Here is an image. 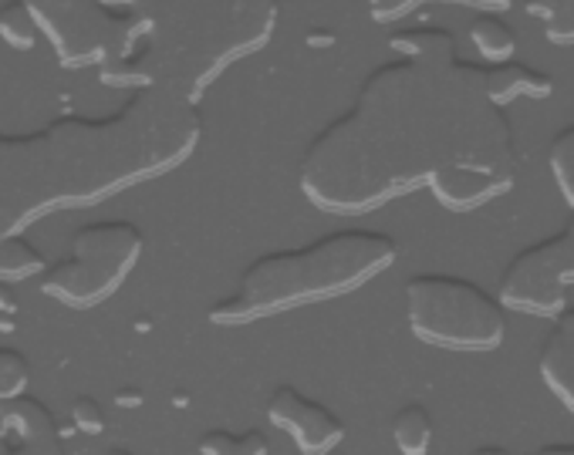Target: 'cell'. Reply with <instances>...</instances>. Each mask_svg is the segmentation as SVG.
I'll use <instances>...</instances> for the list:
<instances>
[{
	"instance_id": "6da1fadb",
	"label": "cell",
	"mask_w": 574,
	"mask_h": 455,
	"mask_svg": "<svg viewBox=\"0 0 574 455\" xmlns=\"http://www.w3.org/2000/svg\"><path fill=\"white\" fill-rule=\"evenodd\" d=\"M456 169L517 180L520 155L503 111L487 101L484 65L453 51L379 68L307 149L301 186L325 213H372Z\"/></svg>"
},
{
	"instance_id": "7a4b0ae2",
	"label": "cell",
	"mask_w": 574,
	"mask_h": 455,
	"mask_svg": "<svg viewBox=\"0 0 574 455\" xmlns=\"http://www.w3.org/2000/svg\"><path fill=\"white\" fill-rule=\"evenodd\" d=\"M399 257V243L372 230H342L304 250H284L253 260L240 291L214 307L217 324H243L291 307H307L365 288Z\"/></svg>"
},
{
	"instance_id": "3957f363",
	"label": "cell",
	"mask_w": 574,
	"mask_h": 455,
	"mask_svg": "<svg viewBox=\"0 0 574 455\" xmlns=\"http://www.w3.org/2000/svg\"><path fill=\"white\" fill-rule=\"evenodd\" d=\"M409 331L443 351H497L507 337V311L480 283L420 273L405 283Z\"/></svg>"
},
{
	"instance_id": "277c9868",
	"label": "cell",
	"mask_w": 574,
	"mask_h": 455,
	"mask_svg": "<svg viewBox=\"0 0 574 455\" xmlns=\"http://www.w3.org/2000/svg\"><path fill=\"white\" fill-rule=\"evenodd\" d=\"M142 257V234L132 223H95L72 237V257L41 273V288L68 307H95L112 297Z\"/></svg>"
},
{
	"instance_id": "5b68a950",
	"label": "cell",
	"mask_w": 574,
	"mask_h": 455,
	"mask_svg": "<svg viewBox=\"0 0 574 455\" xmlns=\"http://www.w3.org/2000/svg\"><path fill=\"white\" fill-rule=\"evenodd\" d=\"M574 288V213L561 234L524 247L500 273L497 304L513 314L554 321L564 314Z\"/></svg>"
},
{
	"instance_id": "8992f818",
	"label": "cell",
	"mask_w": 574,
	"mask_h": 455,
	"mask_svg": "<svg viewBox=\"0 0 574 455\" xmlns=\"http://www.w3.org/2000/svg\"><path fill=\"white\" fill-rule=\"evenodd\" d=\"M268 419L284 435H291V442L304 455H328L345 438V422L328 405H322V402H315V398L301 394L291 384H281L271 394Z\"/></svg>"
},
{
	"instance_id": "52a82bcc",
	"label": "cell",
	"mask_w": 574,
	"mask_h": 455,
	"mask_svg": "<svg viewBox=\"0 0 574 455\" xmlns=\"http://www.w3.org/2000/svg\"><path fill=\"white\" fill-rule=\"evenodd\" d=\"M538 375L548 391L574 415V307L551 321V331L538 351Z\"/></svg>"
},
{
	"instance_id": "ba28073f",
	"label": "cell",
	"mask_w": 574,
	"mask_h": 455,
	"mask_svg": "<svg viewBox=\"0 0 574 455\" xmlns=\"http://www.w3.org/2000/svg\"><path fill=\"white\" fill-rule=\"evenodd\" d=\"M517 186V180L487 176V173H469V169H456V173H440L430 180V193L436 203L450 213H474L500 196H507Z\"/></svg>"
},
{
	"instance_id": "9c48e42d",
	"label": "cell",
	"mask_w": 574,
	"mask_h": 455,
	"mask_svg": "<svg viewBox=\"0 0 574 455\" xmlns=\"http://www.w3.org/2000/svg\"><path fill=\"white\" fill-rule=\"evenodd\" d=\"M484 91H487V101L503 111L517 98H538V101L551 98L554 95V78L531 68V65L507 62V65L484 68Z\"/></svg>"
},
{
	"instance_id": "30bf717a",
	"label": "cell",
	"mask_w": 574,
	"mask_h": 455,
	"mask_svg": "<svg viewBox=\"0 0 574 455\" xmlns=\"http://www.w3.org/2000/svg\"><path fill=\"white\" fill-rule=\"evenodd\" d=\"M469 41H474V47L487 62V68L507 65L517 54V31L500 14H480L474 24H469Z\"/></svg>"
},
{
	"instance_id": "8fae6325",
	"label": "cell",
	"mask_w": 574,
	"mask_h": 455,
	"mask_svg": "<svg viewBox=\"0 0 574 455\" xmlns=\"http://www.w3.org/2000/svg\"><path fill=\"white\" fill-rule=\"evenodd\" d=\"M433 435H436V425H433V415H430L426 405L409 402L396 412L392 442L402 455H426L430 445H433Z\"/></svg>"
},
{
	"instance_id": "7c38bea8",
	"label": "cell",
	"mask_w": 574,
	"mask_h": 455,
	"mask_svg": "<svg viewBox=\"0 0 574 455\" xmlns=\"http://www.w3.org/2000/svg\"><path fill=\"white\" fill-rule=\"evenodd\" d=\"M392 51L396 58H436V54H453L456 41L443 28H412L392 37Z\"/></svg>"
},
{
	"instance_id": "4fadbf2b",
	"label": "cell",
	"mask_w": 574,
	"mask_h": 455,
	"mask_svg": "<svg viewBox=\"0 0 574 455\" xmlns=\"http://www.w3.org/2000/svg\"><path fill=\"white\" fill-rule=\"evenodd\" d=\"M548 165H551V176H554V186H557L561 199L574 213V122L551 139Z\"/></svg>"
},
{
	"instance_id": "5bb4252c",
	"label": "cell",
	"mask_w": 574,
	"mask_h": 455,
	"mask_svg": "<svg viewBox=\"0 0 574 455\" xmlns=\"http://www.w3.org/2000/svg\"><path fill=\"white\" fill-rule=\"evenodd\" d=\"M199 455H268V435L264 432H206L199 438Z\"/></svg>"
},
{
	"instance_id": "9a60e30c",
	"label": "cell",
	"mask_w": 574,
	"mask_h": 455,
	"mask_svg": "<svg viewBox=\"0 0 574 455\" xmlns=\"http://www.w3.org/2000/svg\"><path fill=\"white\" fill-rule=\"evenodd\" d=\"M44 270V260L34 247L21 243V240H0V283H14L24 277H34Z\"/></svg>"
},
{
	"instance_id": "2e32d148",
	"label": "cell",
	"mask_w": 574,
	"mask_h": 455,
	"mask_svg": "<svg viewBox=\"0 0 574 455\" xmlns=\"http://www.w3.org/2000/svg\"><path fill=\"white\" fill-rule=\"evenodd\" d=\"M34 34H37V28H34V18L28 8L11 4V8L0 11V37H4L11 47H18V51L34 47V41H37Z\"/></svg>"
},
{
	"instance_id": "e0dca14e",
	"label": "cell",
	"mask_w": 574,
	"mask_h": 455,
	"mask_svg": "<svg viewBox=\"0 0 574 455\" xmlns=\"http://www.w3.org/2000/svg\"><path fill=\"white\" fill-rule=\"evenodd\" d=\"M31 371H28V361L11 351V348H0V398H14L24 391Z\"/></svg>"
},
{
	"instance_id": "ac0fdd59",
	"label": "cell",
	"mask_w": 574,
	"mask_h": 455,
	"mask_svg": "<svg viewBox=\"0 0 574 455\" xmlns=\"http://www.w3.org/2000/svg\"><path fill=\"white\" fill-rule=\"evenodd\" d=\"M544 34L557 47L574 44V0H554L551 18L544 21Z\"/></svg>"
},
{
	"instance_id": "d6986e66",
	"label": "cell",
	"mask_w": 574,
	"mask_h": 455,
	"mask_svg": "<svg viewBox=\"0 0 574 455\" xmlns=\"http://www.w3.org/2000/svg\"><path fill=\"white\" fill-rule=\"evenodd\" d=\"M72 422L85 435H101V432H106V425H109L106 409H101L95 398H85V394L72 402Z\"/></svg>"
},
{
	"instance_id": "ffe728a7",
	"label": "cell",
	"mask_w": 574,
	"mask_h": 455,
	"mask_svg": "<svg viewBox=\"0 0 574 455\" xmlns=\"http://www.w3.org/2000/svg\"><path fill=\"white\" fill-rule=\"evenodd\" d=\"M415 8V0H376V4H369V11H372V21H379V24H392V21H402V18H409Z\"/></svg>"
},
{
	"instance_id": "44dd1931",
	"label": "cell",
	"mask_w": 574,
	"mask_h": 455,
	"mask_svg": "<svg viewBox=\"0 0 574 455\" xmlns=\"http://www.w3.org/2000/svg\"><path fill=\"white\" fill-rule=\"evenodd\" d=\"M551 8H554V0H528V4H524V11H528L531 18H541V21L551 18Z\"/></svg>"
},
{
	"instance_id": "7402d4cb",
	"label": "cell",
	"mask_w": 574,
	"mask_h": 455,
	"mask_svg": "<svg viewBox=\"0 0 574 455\" xmlns=\"http://www.w3.org/2000/svg\"><path fill=\"white\" fill-rule=\"evenodd\" d=\"M534 455H574V445L557 442V445H544V448H538Z\"/></svg>"
},
{
	"instance_id": "603a6c76",
	"label": "cell",
	"mask_w": 574,
	"mask_h": 455,
	"mask_svg": "<svg viewBox=\"0 0 574 455\" xmlns=\"http://www.w3.org/2000/svg\"><path fill=\"white\" fill-rule=\"evenodd\" d=\"M14 307H18L14 291H11V288H4V283H0V311H14Z\"/></svg>"
},
{
	"instance_id": "cb8c5ba5",
	"label": "cell",
	"mask_w": 574,
	"mask_h": 455,
	"mask_svg": "<svg viewBox=\"0 0 574 455\" xmlns=\"http://www.w3.org/2000/svg\"><path fill=\"white\" fill-rule=\"evenodd\" d=\"M469 455H510L507 448H500V445H480V448H474Z\"/></svg>"
},
{
	"instance_id": "d4e9b609",
	"label": "cell",
	"mask_w": 574,
	"mask_h": 455,
	"mask_svg": "<svg viewBox=\"0 0 574 455\" xmlns=\"http://www.w3.org/2000/svg\"><path fill=\"white\" fill-rule=\"evenodd\" d=\"M335 37H332V31L325 34V31H315V34H311V44H332Z\"/></svg>"
},
{
	"instance_id": "484cf974",
	"label": "cell",
	"mask_w": 574,
	"mask_h": 455,
	"mask_svg": "<svg viewBox=\"0 0 574 455\" xmlns=\"http://www.w3.org/2000/svg\"><path fill=\"white\" fill-rule=\"evenodd\" d=\"M109 455H132V452H129V448H112Z\"/></svg>"
}]
</instances>
